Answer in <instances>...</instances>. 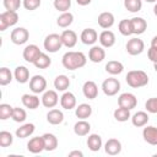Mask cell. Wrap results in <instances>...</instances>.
<instances>
[{
    "label": "cell",
    "mask_w": 157,
    "mask_h": 157,
    "mask_svg": "<svg viewBox=\"0 0 157 157\" xmlns=\"http://www.w3.org/2000/svg\"><path fill=\"white\" fill-rule=\"evenodd\" d=\"M47 121L52 125H59L64 121V113L60 109H50L47 113Z\"/></svg>",
    "instance_id": "cell-27"
},
{
    "label": "cell",
    "mask_w": 157,
    "mask_h": 157,
    "mask_svg": "<svg viewBox=\"0 0 157 157\" xmlns=\"http://www.w3.org/2000/svg\"><path fill=\"white\" fill-rule=\"evenodd\" d=\"M2 5L5 10L9 11H17L22 5V0H2Z\"/></svg>",
    "instance_id": "cell-44"
},
{
    "label": "cell",
    "mask_w": 157,
    "mask_h": 157,
    "mask_svg": "<svg viewBox=\"0 0 157 157\" xmlns=\"http://www.w3.org/2000/svg\"><path fill=\"white\" fill-rule=\"evenodd\" d=\"M153 13L157 16V2L155 4V6H153Z\"/></svg>",
    "instance_id": "cell-51"
},
{
    "label": "cell",
    "mask_w": 157,
    "mask_h": 157,
    "mask_svg": "<svg viewBox=\"0 0 157 157\" xmlns=\"http://www.w3.org/2000/svg\"><path fill=\"white\" fill-rule=\"evenodd\" d=\"M47 88V80L42 75H34L29 78V90L32 93H43Z\"/></svg>",
    "instance_id": "cell-8"
},
{
    "label": "cell",
    "mask_w": 157,
    "mask_h": 157,
    "mask_svg": "<svg viewBox=\"0 0 157 157\" xmlns=\"http://www.w3.org/2000/svg\"><path fill=\"white\" fill-rule=\"evenodd\" d=\"M92 0H76V2L80 5V6H86L88 4H91Z\"/></svg>",
    "instance_id": "cell-49"
},
{
    "label": "cell",
    "mask_w": 157,
    "mask_h": 157,
    "mask_svg": "<svg viewBox=\"0 0 157 157\" xmlns=\"http://www.w3.org/2000/svg\"><path fill=\"white\" fill-rule=\"evenodd\" d=\"M91 131V124L86 121V119H80L74 125V132L77 136H86Z\"/></svg>",
    "instance_id": "cell-28"
},
{
    "label": "cell",
    "mask_w": 157,
    "mask_h": 157,
    "mask_svg": "<svg viewBox=\"0 0 157 157\" xmlns=\"http://www.w3.org/2000/svg\"><path fill=\"white\" fill-rule=\"evenodd\" d=\"M153 69H155V71L157 72V61H156V63H153Z\"/></svg>",
    "instance_id": "cell-52"
},
{
    "label": "cell",
    "mask_w": 157,
    "mask_h": 157,
    "mask_svg": "<svg viewBox=\"0 0 157 157\" xmlns=\"http://www.w3.org/2000/svg\"><path fill=\"white\" fill-rule=\"evenodd\" d=\"M72 22H74V15H72L70 11L61 12V15L56 18V25H58L59 27H61V28L69 27Z\"/></svg>",
    "instance_id": "cell-34"
},
{
    "label": "cell",
    "mask_w": 157,
    "mask_h": 157,
    "mask_svg": "<svg viewBox=\"0 0 157 157\" xmlns=\"http://www.w3.org/2000/svg\"><path fill=\"white\" fill-rule=\"evenodd\" d=\"M87 147L92 151V152H97L102 148L103 146V141H102V137L101 135L98 134H90L88 137H87Z\"/></svg>",
    "instance_id": "cell-25"
},
{
    "label": "cell",
    "mask_w": 157,
    "mask_h": 157,
    "mask_svg": "<svg viewBox=\"0 0 157 157\" xmlns=\"http://www.w3.org/2000/svg\"><path fill=\"white\" fill-rule=\"evenodd\" d=\"M61 40H63V45L66 48H74L77 43V34L75 31L72 29H65L61 32Z\"/></svg>",
    "instance_id": "cell-19"
},
{
    "label": "cell",
    "mask_w": 157,
    "mask_h": 157,
    "mask_svg": "<svg viewBox=\"0 0 157 157\" xmlns=\"http://www.w3.org/2000/svg\"><path fill=\"white\" fill-rule=\"evenodd\" d=\"M40 53L42 52H40V49H39L38 45H36V44H28V45L25 47V49L22 52V56H23V59L27 63H32L33 64L34 60L39 56Z\"/></svg>",
    "instance_id": "cell-12"
},
{
    "label": "cell",
    "mask_w": 157,
    "mask_h": 157,
    "mask_svg": "<svg viewBox=\"0 0 157 157\" xmlns=\"http://www.w3.org/2000/svg\"><path fill=\"white\" fill-rule=\"evenodd\" d=\"M27 150H28L31 153H34V155L45 151L43 136H34V137L29 139V141L27 142Z\"/></svg>",
    "instance_id": "cell-11"
},
{
    "label": "cell",
    "mask_w": 157,
    "mask_h": 157,
    "mask_svg": "<svg viewBox=\"0 0 157 157\" xmlns=\"http://www.w3.org/2000/svg\"><path fill=\"white\" fill-rule=\"evenodd\" d=\"M70 87V78L66 75H58L54 78V88L59 92H65Z\"/></svg>",
    "instance_id": "cell-30"
},
{
    "label": "cell",
    "mask_w": 157,
    "mask_h": 157,
    "mask_svg": "<svg viewBox=\"0 0 157 157\" xmlns=\"http://www.w3.org/2000/svg\"><path fill=\"white\" fill-rule=\"evenodd\" d=\"M18 22V13L17 11H9L5 10L0 13V31L4 32L7 27L15 26Z\"/></svg>",
    "instance_id": "cell-4"
},
{
    "label": "cell",
    "mask_w": 157,
    "mask_h": 157,
    "mask_svg": "<svg viewBox=\"0 0 157 157\" xmlns=\"http://www.w3.org/2000/svg\"><path fill=\"white\" fill-rule=\"evenodd\" d=\"M12 120L16 123H23L27 119V113L23 108L20 107H13V112H12Z\"/></svg>",
    "instance_id": "cell-40"
},
{
    "label": "cell",
    "mask_w": 157,
    "mask_h": 157,
    "mask_svg": "<svg viewBox=\"0 0 157 157\" xmlns=\"http://www.w3.org/2000/svg\"><path fill=\"white\" fill-rule=\"evenodd\" d=\"M69 157H83V153H82L81 151H77V150H75V151H71V152H69Z\"/></svg>",
    "instance_id": "cell-48"
},
{
    "label": "cell",
    "mask_w": 157,
    "mask_h": 157,
    "mask_svg": "<svg viewBox=\"0 0 157 157\" xmlns=\"http://www.w3.org/2000/svg\"><path fill=\"white\" fill-rule=\"evenodd\" d=\"M34 130H36L34 124L26 123V124H22L20 128H17L15 134H16V137H18V139H26V137H29L34 132Z\"/></svg>",
    "instance_id": "cell-29"
},
{
    "label": "cell",
    "mask_w": 157,
    "mask_h": 157,
    "mask_svg": "<svg viewBox=\"0 0 157 157\" xmlns=\"http://www.w3.org/2000/svg\"><path fill=\"white\" fill-rule=\"evenodd\" d=\"M28 38H29V32L25 27H16L11 31V34H10L11 42L16 45H22L27 43Z\"/></svg>",
    "instance_id": "cell-6"
},
{
    "label": "cell",
    "mask_w": 157,
    "mask_h": 157,
    "mask_svg": "<svg viewBox=\"0 0 157 157\" xmlns=\"http://www.w3.org/2000/svg\"><path fill=\"white\" fill-rule=\"evenodd\" d=\"M43 47L48 53H56L59 49H61L63 45V40H61V36L58 33H50L44 38L43 42Z\"/></svg>",
    "instance_id": "cell-3"
},
{
    "label": "cell",
    "mask_w": 157,
    "mask_h": 157,
    "mask_svg": "<svg viewBox=\"0 0 157 157\" xmlns=\"http://www.w3.org/2000/svg\"><path fill=\"white\" fill-rule=\"evenodd\" d=\"M13 77L18 83H26L29 81V70L23 65H18L13 71Z\"/></svg>",
    "instance_id": "cell-26"
},
{
    "label": "cell",
    "mask_w": 157,
    "mask_h": 157,
    "mask_svg": "<svg viewBox=\"0 0 157 157\" xmlns=\"http://www.w3.org/2000/svg\"><path fill=\"white\" fill-rule=\"evenodd\" d=\"M86 63H87V58L82 52L70 50V52H66L61 58L63 66L70 71L83 67L86 65Z\"/></svg>",
    "instance_id": "cell-1"
},
{
    "label": "cell",
    "mask_w": 157,
    "mask_h": 157,
    "mask_svg": "<svg viewBox=\"0 0 157 157\" xmlns=\"http://www.w3.org/2000/svg\"><path fill=\"white\" fill-rule=\"evenodd\" d=\"M118 105L128 108V109L131 110L137 105V98H136V96L134 93L124 92L118 97Z\"/></svg>",
    "instance_id": "cell-10"
},
{
    "label": "cell",
    "mask_w": 157,
    "mask_h": 157,
    "mask_svg": "<svg viewBox=\"0 0 157 157\" xmlns=\"http://www.w3.org/2000/svg\"><path fill=\"white\" fill-rule=\"evenodd\" d=\"M124 6L129 12H139L142 9V0H124Z\"/></svg>",
    "instance_id": "cell-38"
},
{
    "label": "cell",
    "mask_w": 157,
    "mask_h": 157,
    "mask_svg": "<svg viewBox=\"0 0 157 157\" xmlns=\"http://www.w3.org/2000/svg\"><path fill=\"white\" fill-rule=\"evenodd\" d=\"M80 39L86 45H94L98 40V33L94 28H85L80 34Z\"/></svg>",
    "instance_id": "cell-14"
},
{
    "label": "cell",
    "mask_w": 157,
    "mask_h": 157,
    "mask_svg": "<svg viewBox=\"0 0 157 157\" xmlns=\"http://www.w3.org/2000/svg\"><path fill=\"white\" fill-rule=\"evenodd\" d=\"M98 40L103 48H110L115 44V34L109 29H104L99 33Z\"/></svg>",
    "instance_id": "cell-18"
},
{
    "label": "cell",
    "mask_w": 157,
    "mask_h": 157,
    "mask_svg": "<svg viewBox=\"0 0 157 157\" xmlns=\"http://www.w3.org/2000/svg\"><path fill=\"white\" fill-rule=\"evenodd\" d=\"M147 58L152 61V63H156L157 61V48L156 47H150L148 50H147Z\"/></svg>",
    "instance_id": "cell-47"
},
{
    "label": "cell",
    "mask_w": 157,
    "mask_h": 157,
    "mask_svg": "<svg viewBox=\"0 0 157 157\" xmlns=\"http://www.w3.org/2000/svg\"><path fill=\"white\" fill-rule=\"evenodd\" d=\"M43 136V140H44V146H45V151L50 152V151H54L56 147H58V137L52 134V132H45L42 135Z\"/></svg>",
    "instance_id": "cell-31"
},
{
    "label": "cell",
    "mask_w": 157,
    "mask_h": 157,
    "mask_svg": "<svg viewBox=\"0 0 157 157\" xmlns=\"http://www.w3.org/2000/svg\"><path fill=\"white\" fill-rule=\"evenodd\" d=\"M42 4V0H22V6L28 10V11H33L37 10Z\"/></svg>",
    "instance_id": "cell-46"
},
{
    "label": "cell",
    "mask_w": 157,
    "mask_h": 157,
    "mask_svg": "<svg viewBox=\"0 0 157 157\" xmlns=\"http://www.w3.org/2000/svg\"><path fill=\"white\" fill-rule=\"evenodd\" d=\"M126 83L132 88H140L148 83V75L142 70H130L125 76Z\"/></svg>",
    "instance_id": "cell-2"
},
{
    "label": "cell",
    "mask_w": 157,
    "mask_h": 157,
    "mask_svg": "<svg viewBox=\"0 0 157 157\" xmlns=\"http://www.w3.org/2000/svg\"><path fill=\"white\" fill-rule=\"evenodd\" d=\"M105 59V50L102 45H92L88 50V60L92 63H102Z\"/></svg>",
    "instance_id": "cell-13"
},
{
    "label": "cell",
    "mask_w": 157,
    "mask_h": 157,
    "mask_svg": "<svg viewBox=\"0 0 157 157\" xmlns=\"http://www.w3.org/2000/svg\"><path fill=\"white\" fill-rule=\"evenodd\" d=\"M12 142H13V136L11 132L6 130L0 131V146L1 147H9L12 145Z\"/></svg>",
    "instance_id": "cell-41"
},
{
    "label": "cell",
    "mask_w": 157,
    "mask_h": 157,
    "mask_svg": "<svg viewBox=\"0 0 157 157\" xmlns=\"http://www.w3.org/2000/svg\"><path fill=\"white\" fill-rule=\"evenodd\" d=\"M144 1H146V2H157V0H144Z\"/></svg>",
    "instance_id": "cell-53"
},
{
    "label": "cell",
    "mask_w": 157,
    "mask_h": 157,
    "mask_svg": "<svg viewBox=\"0 0 157 157\" xmlns=\"http://www.w3.org/2000/svg\"><path fill=\"white\" fill-rule=\"evenodd\" d=\"M12 112H13V107H11L10 104H7V103L0 104V119L1 120H6V119L11 118Z\"/></svg>",
    "instance_id": "cell-42"
},
{
    "label": "cell",
    "mask_w": 157,
    "mask_h": 157,
    "mask_svg": "<svg viewBox=\"0 0 157 157\" xmlns=\"http://www.w3.org/2000/svg\"><path fill=\"white\" fill-rule=\"evenodd\" d=\"M102 91L105 96H115L120 91V82L115 77H108L102 82Z\"/></svg>",
    "instance_id": "cell-5"
},
{
    "label": "cell",
    "mask_w": 157,
    "mask_h": 157,
    "mask_svg": "<svg viewBox=\"0 0 157 157\" xmlns=\"http://www.w3.org/2000/svg\"><path fill=\"white\" fill-rule=\"evenodd\" d=\"M21 102L23 104V107L28 108V109H37L39 107V97L36 94V93H25L22 97H21Z\"/></svg>",
    "instance_id": "cell-20"
},
{
    "label": "cell",
    "mask_w": 157,
    "mask_h": 157,
    "mask_svg": "<svg viewBox=\"0 0 157 157\" xmlns=\"http://www.w3.org/2000/svg\"><path fill=\"white\" fill-rule=\"evenodd\" d=\"M118 29L120 32V34L128 37V36H131L132 34V31H131V25H130V20L128 18H124L119 22L118 25Z\"/></svg>",
    "instance_id": "cell-39"
},
{
    "label": "cell",
    "mask_w": 157,
    "mask_h": 157,
    "mask_svg": "<svg viewBox=\"0 0 157 157\" xmlns=\"http://www.w3.org/2000/svg\"><path fill=\"white\" fill-rule=\"evenodd\" d=\"M12 78H15V77H13L10 69H7V67H1L0 69V85L1 86L9 85L12 81Z\"/></svg>",
    "instance_id": "cell-37"
},
{
    "label": "cell",
    "mask_w": 157,
    "mask_h": 157,
    "mask_svg": "<svg viewBox=\"0 0 157 157\" xmlns=\"http://www.w3.org/2000/svg\"><path fill=\"white\" fill-rule=\"evenodd\" d=\"M130 25H131V31L132 34H142L147 29V22L142 17H132L130 18Z\"/></svg>",
    "instance_id": "cell-21"
},
{
    "label": "cell",
    "mask_w": 157,
    "mask_h": 157,
    "mask_svg": "<svg viewBox=\"0 0 157 157\" xmlns=\"http://www.w3.org/2000/svg\"><path fill=\"white\" fill-rule=\"evenodd\" d=\"M145 108L151 114H157V97H151L146 101Z\"/></svg>",
    "instance_id": "cell-45"
},
{
    "label": "cell",
    "mask_w": 157,
    "mask_h": 157,
    "mask_svg": "<svg viewBox=\"0 0 157 157\" xmlns=\"http://www.w3.org/2000/svg\"><path fill=\"white\" fill-rule=\"evenodd\" d=\"M142 137L148 145L157 146V128L153 125H145L142 130Z\"/></svg>",
    "instance_id": "cell-16"
},
{
    "label": "cell",
    "mask_w": 157,
    "mask_h": 157,
    "mask_svg": "<svg viewBox=\"0 0 157 157\" xmlns=\"http://www.w3.org/2000/svg\"><path fill=\"white\" fill-rule=\"evenodd\" d=\"M76 103H77L76 97L70 91H65L60 97V105H61V108H64L66 110H71V109L76 108Z\"/></svg>",
    "instance_id": "cell-15"
},
{
    "label": "cell",
    "mask_w": 157,
    "mask_h": 157,
    "mask_svg": "<svg viewBox=\"0 0 157 157\" xmlns=\"http://www.w3.org/2000/svg\"><path fill=\"white\" fill-rule=\"evenodd\" d=\"M53 5H54L55 10H58L60 12H66L71 7V0H54Z\"/></svg>",
    "instance_id": "cell-43"
},
{
    "label": "cell",
    "mask_w": 157,
    "mask_h": 157,
    "mask_svg": "<svg viewBox=\"0 0 157 157\" xmlns=\"http://www.w3.org/2000/svg\"><path fill=\"white\" fill-rule=\"evenodd\" d=\"M97 21H98L99 27H102L103 29H108V28H110L114 25L115 17H114V15L112 12L104 11V12H102V13L98 15V20Z\"/></svg>",
    "instance_id": "cell-23"
},
{
    "label": "cell",
    "mask_w": 157,
    "mask_h": 157,
    "mask_svg": "<svg viewBox=\"0 0 157 157\" xmlns=\"http://www.w3.org/2000/svg\"><path fill=\"white\" fill-rule=\"evenodd\" d=\"M104 151L109 156H117L121 151V142L118 139H108L104 144Z\"/></svg>",
    "instance_id": "cell-17"
},
{
    "label": "cell",
    "mask_w": 157,
    "mask_h": 157,
    "mask_svg": "<svg viewBox=\"0 0 157 157\" xmlns=\"http://www.w3.org/2000/svg\"><path fill=\"white\" fill-rule=\"evenodd\" d=\"M105 71L109 75L115 76V75H119L124 71V65L118 60H110L105 64Z\"/></svg>",
    "instance_id": "cell-32"
},
{
    "label": "cell",
    "mask_w": 157,
    "mask_h": 157,
    "mask_svg": "<svg viewBox=\"0 0 157 157\" xmlns=\"http://www.w3.org/2000/svg\"><path fill=\"white\" fill-rule=\"evenodd\" d=\"M40 102L45 108H54L59 103V94L56 90H45L40 97Z\"/></svg>",
    "instance_id": "cell-9"
},
{
    "label": "cell",
    "mask_w": 157,
    "mask_h": 157,
    "mask_svg": "<svg viewBox=\"0 0 157 157\" xmlns=\"http://www.w3.org/2000/svg\"><path fill=\"white\" fill-rule=\"evenodd\" d=\"M113 115H114V119H115L117 121H120V123H124V121L131 119L130 109L124 108V107H118V108L114 110Z\"/></svg>",
    "instance_id": "cell-35"
},
{
    "label": "cell",
    "mask_w": 157,
    "mask_h": 157,
    "mask_svg": "<svg viewBox=\"0 0 157 157\" xmlns=\"http://www.w3.org/2000/svg\"><path fill=\"white\" fill-rule=\"evenodd\" d=\"M75 114L78 119H87L92 114V107L88 103H81L75 108Z\"/></svg>",
    "instance_id": "cell-33"
},
{
    "label": "cell",
    "mask_w": 157,
    "mask_h": 157,
    "mask_svg": "<svg viewBox=\"0 0 157 157\" xmlns=\"http://www.w3.org/2000/svg\"><path fill=\"white\" fill-rule=\"evenodd\" d=\"M151 45L157 48V36H155V37L151 39Z\"/></svg>",
    "instance_id": "cell-50"
},
{
    "label": "cell",
    "mask_w": 157,
    "mask_h": 157,
    "mask_svg": "<svg viewBox=\"0 0 157 157\" xmlns=\"http://www.w3.org/2000/svg\"><path fill=\"white\" fill-rule=\"evenodd\" d=\"M82 92H83V96L88 99H94L97 98L98 96V86L94 81H86L82 86Z\"/></svg>",
    "instance_id": "cell-22"
},
{
    "label": "cell",
    "mask_w": 157,
    "mask_h": 157,
    "mask_svg": "<svg viewBox=\"0 0 157 157\" xmlns=\"http://www.w3.org/2000/svg\"><path fill=\"white\" fill-rule=\"evenodd\" d=\"M125 49L128 52V54L135 56V55H140L144 49H145V43L142 39H140L139 37H134V38H130L128 42H126V45H125Z\"/></svg>",
    "instance_id": "cell-7"
},
{
    "label": "cell",
    "mask_w": 157,
    "mask_h": 157,
    "mask_svg": "<svg viewBox=\"0 0 157 157\" xmlns=\"http://www.w3.org/2000/svg\"><path fill=\"white\" fill-rule=\"evenodd\" d=\"M148 119H150L148 112H144V110H139L134 115H131V123L136 128H144L145 125H147Z\"/></svg>",
    "instance_id": "cell-24"
},
{
    "label": "cell",
    "mask_w": 157,
    "mask_h": 157,
    "mask_svg": "<svg viewBox=\"0 0 157 157\" xmlns=\"http://www.w3.org/2000/svg\"><path fill=\"white\" fill-rule=\"evenodd\" d=\"M50 64H52V59H50L49 55L45 54V53H40L39 56H38V58L34 60V63H33V65H34L37 69H47V67L50 66Z\"/></svg>",
    "instance_id": "cell-36"
}]
</instances>
